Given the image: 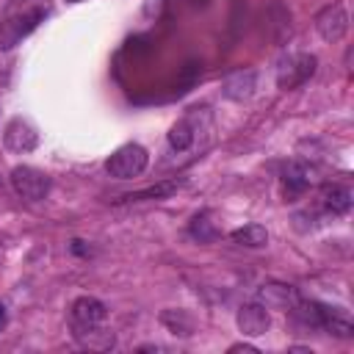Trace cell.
I'll list each match as a JSON object with an SVG mask.
<instances>
[{
    "mask_svg": "<svg viewBox=\"0 0 354 354\" xmlns=\"http://www.w3.org/2000/svg\"><path fill=\"white\" fill-rule=\"evenodd\" d=\"M257 299H260V304L268 307V310H293V307L301 301L299 293H296V288L282 285V282H266V285L260 288Z\"/></svg>",
    "mask_w": 354,
    "mask_h": 354,
    "instance_id": "obj_8",
    "label": "cell"
},
{
    "mask_svg": "<svg viewBox=\"0 0 354 354\" xmlns=\"http://www.w3.org/2000/svg\"><path fill=\"white\" fill-rule=\"evenodd\" d=\"M0 185H3V169H0Z\"/></svg>",
    "mask_w": 354,
    "mask_h": 354,
    "instance_id": "obj_22",
    "label": "cell"
},
{
    "mask_svg": "<svg viewBox=\"0 0 354 354\" xmlns=\"http://www.w3.org/2000/svg\"><path fill=\"white\" fill-rule=\"evenodd\" d=\"M351 202H354V196H351V188H346V185H329L324 191V205L332 213H337V216L348 213L351 210Z\"/></svg>",
    "mask_w": 354,
    "mask_h": 354,
    "instance_id": "obj_15",
    "label": "cell"
},
{
    "mask_svg": "<svg viewBox=\"0 0 354 354\" xmlns=\"http://www.w3.org/2000/svg\"><path fill=\"white\" fill-rule=\"evenodd\" d=\"M66 3H83V0H66Z\"/></svg>",
    "mask_w": 354,
    "mask_h": 354,
    "instance_id": "obj_23",
    "label": "cell"
},
{
    "mask_svg": "<svg viewBox=\"0 0 354 354\" xmlns=\"http://www.w3.org/2000/svg\"><path fill=\"white\" fill-rule=\"evenodd\" d=\"M11 185H14V191H17L22 199L39 202V199H44L47 191H50V177H47L44 171L33 169V166H14V169H11Z\"/></svg>",
    "mask_w": 354,
    "mask_h": 354,
    "instance_id": "obj_4",
    "label": "cell"
},
{
    "mask_svg": "<svg viewBox=\"0 0 354 354\" xmlns=\"http://www.w3.org/2000/svg\"><path fill=\"white\" fill-rule=\"evenodd\" d=\"M3 326H6V307L0 304V329H3Z\"/></svg>",
    "mask_w": 354,
    "mask_h": 354,
    "instance_id": "obj_21",
    "label": "cell"
},
{
    "mask_svg": "<svg viewBox=\"0 0 354 354\" xmlns=\"http://www.w3.org/2000/svg\"><path fill=\"white\" fill-rule=\"evenodd\" d=\"M188 230H191V235L199 238V241H216V238H218V227H216V221H213L210 213H199V216H194Z\"/></svg>",
    "mask_w": 354,
    "mask_h": 354,
    "instance_id": "obj_17",
    "label": "cell"
},
{
    "mask_svg": "<svg viewBox=\"0 0 354 354\" xmlns=\"http://www.w3.org/2000/svg\"><path fill=\"white\" fill-rule=\"evenodd\" d=\"M282 183L290 188V191H296V194H301L310 183H313V169L307 166V163H299V160H290L285 169H282Z\"/></svg>",
    "mask_w": 354,
    "mask_h": 354,
    "instance_id": "obj_12",
    "label": "cell"
},
{
    "mask_svg": "<svg viewBox=\"0 0 354 354\" xmlns=\"http://www.w3.org/2000/svg\"><path fill=\"white\" fill-rule=\"evenodd\" d=\"M230 351H232V354H238V351H243V354H257V348H254V346H232Z\"/></svg>",
    "mask_w": 354,
    "mask_h": 354,
    "instance_id": "obj_20",
    "label": "cell"
},
{
    "mask_svg": "<svg viewBox=\"0 0 354 354\" xmlns=\"http://www.w3.org/2000/svg\"><path fill=\"white\" fill-rule=\"evenodd\" d=\"M315 64L318 61L310 53H288V55H282L279 64H277V86L285 88V91L301 86L307 77H313Z\"/></svg>",
    "mask_w": 354,
    "mask_h": 354,
    "instance_id": "obj_2",
    "label": "cell"
},
{
    "mask_svg": "<svg viewBox=\"0 0 354 354\" xmlns=\"http://www.w3.org/2000/svg\"><path fill=\"white\" fill-rule=\"evenodd\" d=\"M180 188L177 180H166V183H158V185H149L144 191H133V194H124L122 202H141V199H163L169 194H174Z\"/></svg>",
    "mask_w": 354,
    "mask_h": 354,
    "instance_id": "obj_16",
    "label": "cell"
},
{
    "mask_svg": "<svg viewBox=\"0 0 354 354\" xmlns=\"http://www.w3.org/2000/svg\"><path fill=\"white\" fill-rule=\"evenodd\" d=\"M238 329L246 335V337H260L268 332L271 326V318H268V307H263L260 301H249V304H241L238 307Z\"/></svg>",
    "mask_w": 354,
    "mask_h": 354,
    "instance_id": "obj_7",
    "label": "cell"
},
{
    "mask_svg": "<svg viewBox=\"0 0 354 354\" xmlns=\"http://www.w3.org/2000/svg\"><path fill=\"white\" fill-rule=\"evenodd\" d=\"M169 144H171V149H177V152L188 149V147L194 144V130H191V124H188V122H177V124L169 130Z\"/></svg>",
    "mask_w": 354,
    "mask_h": 354,
    "instance_id": "obj_18",
    "label": "cell"
},
{
    "mask_svg": "<svg viewBox=\"0 0 354 354\" xmlns=\"http://www.w3.org/2000/svg\"><path fill=\"white\" fill-rule=\"evenodd\" d=\"M147 160H149V155L141 144H124L105 160V169L116 180H133L147 169Z\"/></svg>",
    "mask_w": 354,
    "mask_h": 354,
    "instance_id": "obj_1",
    "label": "cell"
},
{
    "mask_svg": "<svg viewBox=\"0 0 354 354\" xmlns=\"http://www.w3.org/2000/svg\"><path fill=\"white\" fill-rule=\"evenodd\" d=\"M315 30L324 41H340L348 30V14L340 3H332L315 14Z\"/></svg>",
    "mask_w": 354,
    "mask_h": 354,
    "instance_id": "obj_5",
    "label": "cell"
},
{
    "mask_svg": "<svg viewBox=\"0 0 354 354\" xmlns=\"http://www.w3.org/2000/svg\"><path fill=\"white\" fill-rule=\"evenodd\" d=\"M75 337H77L80 346L94 348V351H108V348H113V343H116L113 332L102 329V324H88V326L75 324Z\"/></svg>",
    "mask_w": 354,
    "mask_h": 354,
    "instance_id": "obj_10",
    "label": "cell"
},
{
    "mask_svg": "<svg viewBox=\"0 0 354 354\" xmlns=\"http://www.w3.org/2000/svg\"><path fill=\"white\" fill-rule=\"evenodd\" d=\"M321 329L337 335V337H351L354 335V326L348 321V315H343L340 310H332V307H324V315H321Z\"/></svg>",
    "mask_w": 354,
    "mask_h": 354,
    "instance_id": "obj_14",
    "label": "cell"
},
{
    "mask_svg": "<svg viewBox=\"0 0 354 354\" xmlns=\"http://www.w3.org/2000/svg\"><path fill=\"white\" fill-rule=\"evenodd\" d=\"M3 141H6V149H11V152H19V155H22V152L36 149V144H39V133H36V127H33L28 119L14 116V119L6 124Z\"/></svg>",
    "mask_w": 354,
    "mask_h": 354,
    "instance_id": "obj_6",
    "label": "cell"
},
{
    "mask_svg": "<svg viewBox=\"0 0 354 354\" xmlns=\"http://www.w3.org/2000/svg\"><path fill=\"white\" fill-rule=\"evenodd\" d=\"M238 246H249V249H260V246H266L268 243V230L263 227V224H246V227H238V230H232V235H230Z\"/></svg>",
    "mask_w": 354,
    "mask_h": 354,
    "instance_id": "obj_13",
    "label": "cell"
},
{
    "mask_svg": "<svg viewBox=\"0 0 354 354\" xmlns=\"http://www.w3.org/2000/svg\"><path fill=\"white\" fill-rule=\"evenodd\" d=\"M44 14H47V8L36 6V8H28V11L6 19L0 25V50H11L14 44H19L30 30H36V25L44 19Z\"/></svg>",
    "mask_w": 354,
    "mask_h": 354,
    "instance_id": "obj_3",
    "label": "cell"
},
{
    "mask_svg": "<svg viewBox=\"0 0 354 354\" xmlns=\"http://www.w3.org/2000/svg\"><path fill=\"white\" fill-rule=\"evenodd\" d=\"M108 318V307L94 299V296H80L75 304H72V321L80 324V326H88V324H102Z\"/></svg>",
    "mask_w": 354,
    "mask_h": 354,
    "instance_id": "obj_9",
    "label": "cell"
},
{
    "mask_svg": "<svg viewBox=\"0 0 354 354\" xmlns=\"http://www.w3.org/2000/svg\"><path fill=\"white\" fill-rule=\"evenodd\" d=\"M160 321L174 332V335H191V318L185 315V313H180V310H166L163 315H160Z\"/></svg>",
    "mask_w": 354,
    "mask_h": 354,
    "instance_id": "obj_19",
    "label": "cell"
},
{
    "mask_svg": "<svg viewBox=\"0 0 354 354\" xmlns=\"http://www.w3.org/2000/svg\"><path fill=\"white\" fill-rule=\"evenodd\" d=\"M254 80H257V75L252 69H238V72L227 75L224 83H221L224 97L227 100H246L254 91Z\"/></svg>",
    "mask_w": 354,
    "mask_h": 354,
    "instance_id": "obj_11",
    "label": "cell"
}]
</instances>
